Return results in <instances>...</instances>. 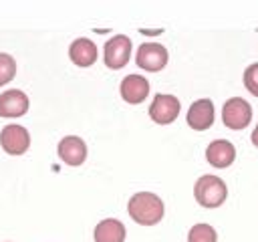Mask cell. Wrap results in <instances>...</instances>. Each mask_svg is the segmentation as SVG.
Here are the masks:
<instances>
[{"mask_svg": "<svg viewBox=\"0 0 258 242\" xmlns=\"http://www.w3.org/2000/svg\"><path fill=\"white\" fill-rule=\"evenodd\" d=\"M206 157L214 167H228L236 159V147L228 139H216L208 145Z\"/></svg>", "mask_w": 258, "mask_h": 242, "instance_id": "obj_12", "label": "cell"}, {"mask_svg": "<svg viewBox=\"0 0 258 242\" xmlns=\"http://www.w3.org/2000/svg\"><path fill=\"white\" fill-rule=\"evenodd\" d=\"M218 234L210 224H196L187 234V242H216Z\"/></svg>", "mask_w": 258, "mask_h": 242, "instance_id": "obj_15", "label": "cell"}, {"mask_svg": "<svg viewBox=\"0 0 258 242\" xmlns=\"http://www.w3.org/2000/svg\"><path fill=\"white\" fill-rule=\"evenodd\" d=\"M119 91H121L123 101H127L129 105H137V103L145 101V97L149 95V83L141 75H127L121 81Z\"/></svg>", "mask_w": 258, "mask_h": 242, "instance_id": "obj_9", "label": "cell"}, {"mask_svg": "<svg viewBox=\"0 0 258 242\" xmlns=\"http://www.w3.org/2000/svg\"><path fill=\"white\" fill-rule=\"evenodd\" d=\"M250 119H252V107L242 97H232L224 103L222 121H224L226 127H230L234 131H240L250 123Z\"/></svg>", "mask_w": 258, "mask_h": 242, "instance_id": "obj_4", "label": "cell"}, {"mask_svg": "<svg viewBox=\"0 0 258 242\" xmlns=\"http://www.w3.org/2000/svg\"><path fill=\"white\" fill-rule=\"evenodd\" d=\"M16 75V60L8 52H0V87L10 83Z\"/></svg>", "mask_w": 258, "mask_h": 242, "instance_id": "obj_16", "label": "cell"}, {"mask_svg": "<svg viewBox=\"0 0 258 242\" xmlns=\"http://www.w3.org/2000/svg\"><path fill=\"white\" fill-rule=\"evenodd\" d=\"M244 85H246V89H248L254 97H258V63L250 65V67L244 71Z\"/></svg>", "mask_w": 258, "mask_h": 242, "instance_id": "obj_17", "label": "cell"}, {"mask_svg": "<svg viewBox=\"0 0 258 242\" xmlns=\"http://www.w3.org/2000/svg\"><path fill=\"white\" fill-rule=\"evenodd\" d=\"M0 145L10 155H22L30 147V133L22 125H6L0 131Z\"/></svg>", "mask_w": 258, "mask_h": 242, "instance_id": "obj_7", "label": "cell"}, {"mask_svg": "<svg viewBox=\"0 0 258 242\" xmlns=\"http://www.w3.org/2000/svg\"><path fill=\"white\" fill-rule=\"evenodd\" d=\"M28 111V97L20 89L0 93V117H20Z\"/></svg>", "mask_w": 258, "mask_h": 242, "instance_id": "obj_11", "label": "cell"}, {"mask_svg": "<svg viewBox=\"0 0 258 242\" xmlns=\"http://www.w3.org/2000/svg\"><path fill=\"white\" fill-rule=\"evenodd\" d=\"M129 216L141 226H153L163 218V202L151 192H137L127 204Z\"/></svg>", "mask_w": 258, "mask_h": 242, "instance_id": "obj_1", "label": "cell"}, {"mask_svg": "<svg viewBox=\"0 0 258 242\" xmlns=\"http://www.w3.org/2000/svg\"><path fill=\"white\" fill-rule=\"evenodd\" d=\"M125 226L115 218L101 220L95 226V242H123L125 240Z\"/></svg>", "mask_w": 258, "mask_h": 242, "instance_id": "obj_14", "label": "cell"}, {"mask_svg": "<svg viewBox=\"0 0 258 242\" xmlns=\"http://www.w3.org/2000/svg\"><path fill=\"white\" fill-rule=\"evenodd\" d=\"M69 56L77 67H91L97 60V44L89 38H77L69 46Z\"/></svg>", "mask_w": 258, "mask_h": 242, "instance_id": "obj_13", "label": "cell"}, {"mask_svg": "<svg viewBox=\"0 0 258 242\" xmlns=\"http://www.w3.org/2000/svg\"><path fill=\"white\" fill-rule=\"evenodd\" d=\"M129 56H131V40H129V36L115 34L105 42L103 60H105V65L109 69H113V71L123 69L129 63Z\"/></svg>", "mask_w": 258, "mask_h": 242, "instance_id": "obj_3", "label": "cell"}, {"mask_svg": "<svg viewBox=\"0 0 258 242\" xmlns=\"http://www.w3.org/2000/svg\"><path fill=\"white\" fill-rule=\"evenodd\" d=\"M187 125L196 131H206L214 123V103L210 99H198L187 109Z\"/></svg>", "mask_w": 258, "mask_h": 242, "instance_id": "obj_8", "label": "cell"}, {"mask_svg": "<svg viewBox=\"0 0 258 242\" xmlns=\"http://www.w3.org/2000/svg\"><path fill=\"white\" fill-rule=\"evenodd\" d=\"M252 143L258 147V125H256V129L252 131Z\"/></svg>", "mask_w": 258, "mask_h": 242, "instance_id": "obj_18", "label": "cell"}, {"mask_svg": "<svg viewBox=\"0 0 258 242\" xmlns=\"http://www.w3.org/2000/svg\"><path fill=\"white\" fill-rule=\"evenodd\" d=\"M179 115V101L173 95H165V93H157L149 105V117L159 123V125H167L171 121H175Z\"/></svg>", "mask_w": 258, "mask_h": 242, "instance_id": "obj_6", "label": "cell"}, {"mask_svg": "<svg viewBox=\"0 0 258 242\" xmlns=\"http://www.w3.org/2000/svg\"><path fill=\"white\" fill-rule=\"evenodd\" d=\"M167 48L159 42H143L139 48H137V56H135V63L137 67H141L143 71H161L165 65H167Z\"/></svg>", "mask_w": 258, "mask_h": 242, "instance_id": "obj_5", "label": "cell"}, {"mask_svg": "<svg viewBox=\"0 0 258 242\" xmlns=\"http://www.w3.org/2000/svg\"><path fill=\"white\" fill-rule=\"evenodd\" d=\"M58 157L69 165H81L87 159V145L77 135H67L58 141Z\"/></svg>", "mask_w": 258, "mask_h": 242, "instance_id": "obj_10", "label": "cell"}, {"mask_svg": "<svg viewBox=\"0 0 258 242\" xmlns=\"http://www.w3.org/2000/svg\"><path fill=\"white\" fill-rule=\"evenodd\" d=\"M194 196L200 206L204 208H218L226 202L228 188L222 177L218 175H202L194 186Z\"/></svg>", "mask_w": 258, "mask_h": 242, "instance_id": "obj_2", "label": "cell"}]
</instances>
